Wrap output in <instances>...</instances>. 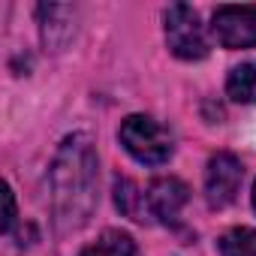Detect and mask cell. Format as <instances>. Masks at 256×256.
I'll list each match as a JSON object with an SVG mask.
<instances>
[{"label": "cell", "mask_w": 256, "mask_h": 256, "mask_svg": "<svg viewBox=\"0 0 256 256\" xmlns=\"http://www.w3.org/2000/svg\"><path fill=\"white\" fill-rule=\"evenodd\" d=\"M241 178H244V169H241V160L229 151H220L208 160V169H205V196H208V205L211 208H226L238 187H241Z\"/></svg>", "instance_id": "obj_5"}, {"label": "cell", "mask_w": 256, "mask_h": 256, "mask_svg": "<svg viewBox=\"0 0 256 256\" xmlns=\"http://www.w3.org/2000/svg\"><path fill=\"white\" fill-rule=\"evenodd\" d=\"M187 199H190V190L178 178H154L148 184V211L160 223H175Z\"/></svg>", "instance_id": "obj_6"}, {"label": "cell", "mask_w": 256, "mask_h": 256, "mask_svg": "<svg viewBox=\"0 0 256 256\" xmlns=\"http://www.w3.org/2000/svg\"><path fill=\"white\" fill-rule=\"evenodd\" d=\"M220 256H256V229L235 226L220 238Z\"/></svg>", "instance_id": "obj_10"}, {"label": "cell", "mask_w": 256, "mask_h": 256, "mask_svg": "<svg viewBox=\"0 0 256 256\" xmlns=\"http://www.w3.org/2000/svg\"><path fill=\"white\" fill-rule=\"evenodd\" d=\"M226 94L235 102H256V60L241 64L226 78Z\"/></svg>", "instance_id": "obj_9"}, {"label": "cell", "mask_w": 256, "mask_h": 256, "mask_svg": "<svg viewBox=\"0 0 256 256\" xmlns=\"http://www.w3.org/2000/svg\"><path fill=\"white\" fill-rule=\"evenodd\" d=\"M211 34L223 48H253L256 6H217L211 16Z\"/></svg>", "instance_id": "obj_4"}, {"label": "cell", "mask_w": 256, "mask_h": 256, "mask_svg": "<svg viewBox=\"0 0 256 256\" xmlns=\"http://www.w3.org/2000/svg\"><path fill=\"white\" fill-rule=\"evenodd\" d=\"M78 256H136L133 238L120 229H106L94 244H88Z\"/></svg>", "instance_id": "obj_8"}, {"label": "cell", "mask_w": 256, "mask_h": 256, "mask_svg": "<svg viewBox=\"0 0 256 256\" xmlns=\"http://www.w3.org/2000/svg\"><path fill=\"white\" fill-rule=\"evenodd\" d=\"M4 202H6L4 232H10V229H12V223H16V196H12V187H10V184H4Z\"/></svg>", "instance_id": "obj_11"}, {"label": "cell", "mask_w": 256, "mask_h": 256, "mask_svg": "<svg viewBox=\"0 0 256 256\" xmlns=\"http://www.w3.org/2000/svg\"><path fill=\"white\" fill-rule=\"evenodd\" d=\"M52 220L60 235L78 232L96 208V151L84 133L60 142L48 169Z\"/></svg>", "instance_id": "obj_1"}, {"label": "cell", "mask_w": 256, "mask_h": 256, "mask_svg": "<svg viewBox=\"0 0 256 256\" xmlns=\"http://www.w3.org/2000/svg\"><path fill=\"white\" fill-rule=\"evenodd\" d=\"M253 205H256V184H253Z\"/></svg>", "instance_id": "obj_12"}, {"label": "cell", "mask_w": 256, "mask_h": 256, "mask_svg": "<svg viewBox=\"0 0 256 256\" xmlns=\"http://www.w3.org/2000/svg\"><path fill=\"white\" fill-rule=\"evenodd\" d=\"M166 22V42L175 58L181 60H202L208 54V36L205 28L199 24V16L187 4H175L163 16Z\"/></svg>", "instance_id": "obj_3"}, {"label": "cell", "mask_w": 256, "mask_h": 256, "mask_svg": "<svg viewBox=\"0 0 256 256\" xmlns=\"http://www.w3.org/2000/svg\"><path fill=\"white\" fill-rule=\"evenodd\" d=\"M118 139L126 148V154H130L133 160H139V163H145V166H163L172 157V151H175L172 133L160 120H154L148 114L124 118L120 130H118Z\"/></svg>", "instance_id": "obj_2"}, {"label": "cell", "mask_w": 256, "mask_h": 256, "mask_svg": "<svg viewBox=\"0 0 256 256\" xmlns=\"http://www.w3.org/2000/svg\"><path fill=\"white\" fill-rule=\"evenodd\" d=\"M114 205L124 217H130V220H139L145 223L151 217L148 211V193H142L136 187V181L130 178H114Z\"/></svg>", "instance_id": "obj_7"}]
</instances>
